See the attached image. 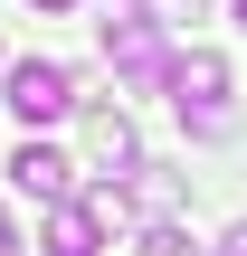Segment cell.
<instances>
[{
  "mask_svg": "<svg viewBox=\"0 0 247 256\" xmlns=\"http://www.w3.org/2000/svg\"><path fill=\"white\" fill-rule=\"evenodd\" d=\"M171 104H181V124L200 133V142H228V57L219 48H181V66H171Z\"/></svg>",
  "mask_w": 247,
  "mask_h": 256,
  "instance_id": "1",
  "label": "cell"
},
{
  "mask_svg": "<svg viewBox=\"0 0 247 256\" xmlns=\"http://www.w3.org/2000/svg\"><path fill=\"white\" fill-rule=\"evenodd\" d=\"M10 114H19V124H57V114H76V76H67L57 57H19V66H10Z\"/></svg>",
  "mask_w": 247,
  "mask_h": 256,
  "instance_id": "2",
  "label": "cell"
},
{
  "mask_svg": "<svg viewBox=\"0 0 247 256\" xmlns=\"http://www.w3.org/2000/svg\"><path fill=\"white\" fill-rule=\"evenodd\" d=\"M67 171H76V162H67L57 142H19V152H10V180H19L38 209H67V200H76V180H67Z\"/></svg>",
  "mask_w": 247,
  "mask_h": 256,
  "instance_id": "3",
  "label": "cell"
},
{
  "mask_svg": "<svg viewBox=\"0 0 247 256\" xmlns=\"http://www.w3.org/2000/svg\"><path fill=\"white\" fill-rule=\"evenodd\" d=\"M38 256H105V200H67V209H48Z\"/></svg>",
  "mask_w": 247,
  "mask_h": 256,
  "instance_id": "4",
  "label": "cell"
},
{
  "mask_svg": "<svg viewBox=\"0 0 247 256\" xmlns=\"http://www.w3.org/2000/svg\"><path fill=\"white\" fill-rule=\"evenodd\" d=\"M86 152H95V171H114V180H124V171H143V133H133L114 104H105V114H86Z\"/></svg>",
  "mask_w": 247,
  "mask_h": 256,
  "instance_id": "5",
  "label": "cell"
},
{
  "mask_svg": "<svg viewBox=\"0 0 247 256\" xmlns=\"http://www.w3.org/2000/svg\"><path fill=\"white\" fill-rule=\"evenodd\" d=\"M133 256H190V238H181V228H171V218H152V228H143V238H133Z\"/></svg>",
  "mask_w": 247,
  "mask_h": 256,
  "instance_id": "6",
  "label": "cell"
},
{
  "mask_svg": "<svg viewBox=\"0 0 247 256\" xmlns=\"http://www.w3.org/2000/svg\"><path fill=\"white\" fill-rule=\"evenodd\" d=\"M219 256H247V228H228V238H219Z\"/></svg>",
  "mask_w": 247,
  "mask_h": 256,
  "instance_id": "7",
  "label": "cell"
},
{
  "mask_svg": "<svg viewBox=\"0 0 247 256\" xmlns=\"http://www.w3.org/2000/svg\"><path fill=\"white\" fill-rule=\"evenodd\" d=\"M0 256H19V238H10V218H0Z\"/></svg>",
  "mask_w": 247,
  "mask_h": 256,
  "instance_id": "8",
  "label": "cell"
},
{
  "mask_svg": "<svg viewBox=\"0 0 247 256\" xmlns=\"http://www.w3.org/2000/svg\"><path fill=\"white\" fill-rule=\"evenodd\" d=\"M29 10H76V0H29Z\"/></svg>",
  "mask_w": 247,
  "mask_h": 256,
  "instance_id": "9",
  "label": "cell"
},
{
  "mask_svg": "<svg viewBox=\"0 0 247 256\" xmlns=\"http://www.w3.org/2000/svg\"><path fill=\"white\" fill-rule=\"evenodd\" d=\"M238 28H247V0H238Z\"/></svg>",
  "mask_w": 247,
  "mask_h": 256,
  "instance_id": "10",
  "label": "cell"
}]
</instances>
